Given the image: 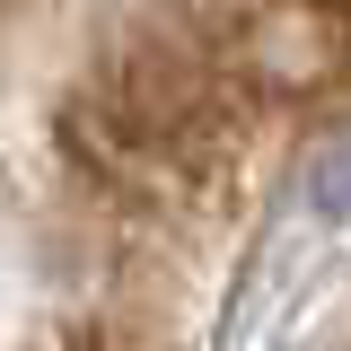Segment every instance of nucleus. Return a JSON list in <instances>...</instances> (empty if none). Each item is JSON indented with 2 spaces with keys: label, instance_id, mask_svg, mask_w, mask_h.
<instances>
[{
  "label": "nucleus",
  "instance_id": "1",
  "mask_svg": "<svg viewBox=\"0 0 351 351\" xmlns=\"http://www.w3.org/2000/svg\"><path fill=\"white\" fill-rule=\"evenodd\" d=\"M228 80L263 97H316L351 71V0H246L219 44Z\"/></svg>",
  "mask_w": 351,
  "mask_h": 351
},
{
  "label": "nucleus",
  "instance_id": "2",
  "mask_svg": "<svg viewBox=\"0 0 351 351\" xmlns=\"http://www.w3.org/2000/svg\"><path fill=\"white\" fill-rule=\"evenodd\" d=\"M343 193H351V158H334V167L316 176V202H325V211H334V202H343Z\"/></svg>",
  "mask_w": 351,
  "mask_h": 351
}]
</instances>
